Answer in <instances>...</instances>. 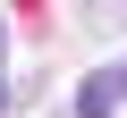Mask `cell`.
Listing matches in <instances>:
<instances>
[{
  "instance_id": "6da1fadb",
  "label": "cell",
  "mask_w": 127,
  "mask_h": 118,
  "mask_svg": "<svg viewBox=\"0 0 127 118\" xmlns=\"http://www.w3.org/2000/svg\"><path fill=\"white\" fill-rule=\"evenodd\" d=\"M110 110H127V68H102L76 84V118H110Z\"/></svg>"
}]
</instances>
